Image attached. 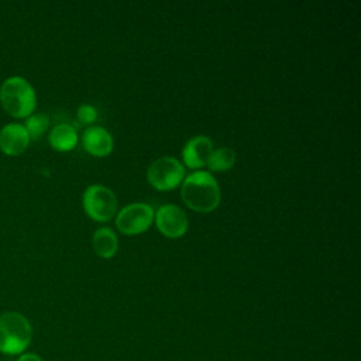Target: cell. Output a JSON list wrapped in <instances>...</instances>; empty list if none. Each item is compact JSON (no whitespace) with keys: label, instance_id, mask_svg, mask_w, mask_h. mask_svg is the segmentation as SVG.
Masks as SVG:
<instances>
[{"label":"cell","instance_id":"1","mask_svg":"<svg viewBox=\"0 0 361 361\" xmlns=\"http://www.w3.org/2000/svg\"><path fill=\"white\" fill-rule=\"evenodd\" d=\"M180 196L183 203L192 210L209 213L220 203V188L212 173L197 171L183 180Z\"/></svg>","mask_w":361,"mask_h":361},{"label":"cell","instance_id":"2","mask_svg":"<svg viewBox=\"0 0 361 361\" xmlns=\"http://www.w3.org/2000/svg\"><path fill=\"white\" fill-rule=\"evenodd\" d=\"M0 103L11 117L27 118L35 110L37 94L27 79L10 76L0 86Z\"/></svg>","mask_w":361,"mask_h":361},{"label":"cell","instance_id":"3","mask_svg":"<svg viewBox=\"0 0 361 361\" xmlns=\"http://www.w3.org/2000/svg\"><path fill=\"white\" fill-rule=\"evenodd\" d=\"M32 329L25 316L17 312L0 314V353L16 355L23 353L31 343Z\"/></svg>","mask_w":361,"mask_h":361},{"label":"cell","instance_id":"4","mask_svg":"<svg viewBox=\"0 0 361 361\" xmlns=\"http://www.w3.org/2000/svg\"><path fill=\"white\" fill-rule=\"evenodd\" d=\"M83 209L90 219L107 221L117 212V197L103 185H90L83 193Z\"/></svg>","mask_w":361,"mask_h":361},{"label":"cell","instance_id":"5","mask_svg":"<svg viewBox=\"0 0 361 361\" xmlns=\"http://www.w3.org/2000/svg\"><path fill=\"white\" fill-rule=\"evenodd\" d=\"M183 165L173 157H161L147 169L149 185L158 190H169L183 180Z\"/></svg>","mask_w":361,"mask_h":361},{"label":"cell","instance_id":"6","mask_svg":"<svg viewBox=\"0 0 361 361\" xmlns=\"http://www.w3.org/2000/svg\"><path fill=\"white\" fill-rule=\"evenodd\" d=\"M154 209L145 203H131L120 210L116 217L117 228L127 235L140 234L154 221Z\"/></svg>","mask_w":361,"mask_h":361},{"label":"cell","instance_id":"7","mask_svg":"<svg viewBox=\"0 0 361 361\" xmlns=\"http://www.w3.org/2000/svg\"><path fill=\"white\" fill-rule=\"evenodd\" d=\"M157 228L169 238H179L188 230L186 213L176 204H164L154 214Z\"/></svg>","mask_w":361,"mask_h":361},{"label":"cell","instance_id":"8","mask_svg":"<svg viewBox=\"0 0 361 361\" xmlns=\"http://www.w3.org/2000/svg\"><path fill=\"white\" fill-rule=\"evenodd\" d=\"M30 144L28 133L24 124L8 123L0 128V151L6 155H18Z\"/></svg>","mask_w":361,"mask_h":361},{"label":"cell","instance_id":"9","mask_svg":"<svg viewBox=\"0 0 361 361\" xmlns=\"http://www.w3.org/2000/svg\"><path fill=\"white\" fill-rule=\"evenodd\" d=\"M213 144L210 141V138L204 137V135H197L190 138L183 149H182V159L185 162L186 166L192 168V169H197L206 165L207 159L210 158L212 152H213Z\"/></svg>","mask_w":361,"mask_h":361},{"label":"cell","instance_id":"10","mask_svg":"<svg viewBox=\"0 0 361 361\" xmlns=\"http://www.w3.org/2000/svg\"><path fill=\"white\" fill-rule=\"evenodd\" d=\"M85 149L94 157H106L113 151V137L107 130L99 126L89 127L82 134Z\"/></svg>","mask_w":361,"mask_h":361},{"label":"cell","instance_id":"11","mask_svg":"<svg viewBox=\"0 0 361 361\" xmlns=\"http://www.w3.org/2000/svg\"><path fill=\"white\" fill-rule=\"evenodd\" d=\"M48 141L51 147L56 151L66 152L76 147L78 144V131L71 124H56L52 127L48 135Z\"/></svg>","mask_w":361,"mask_h":361},{"label":"cell","instance_id":"12","mask_svg":"<svg viewBox=\"0 0 361 361\" xmlns=\"http://www.w3.org/2000/svg\"><path fill=\"white\" fill-rule=\"evenodd\" d=\"M92 245L94 252L102 258H111L118 248V241L116 234L109 227H100L93 233Z\"/></svg>","mask_w":361,"mask_h":361},{"label":"cell","instance_id":"13","mask_svg":"<svg viewBox=\"0 0 361 361\" xmlns=\"http://www.w3.org/2000/svg\"><path fill=\"white\" fill-rule=\"evenodd\" d=\"M234 164H235V152L228 147H223L213 151L210 158L206 162L207 168L214 172L228 171L234 166Z\"/></svg>","mask_w":361,"mask_h":361},{"label":"cell","instance_id":"14","mask_svg":"<svg viewBox=\"0 0 361 361\" xmlns=\"http://www.w3.org/2000/svg\"><path fill=\"white\" fill-rule=\"evenodd\" d=\"M48 124H49V117L47 114L37 113V114H31L27 117L24 127L28 133L30 140H38L48 128Z\"/></svg>","mask_w":361,"mask_h":361},{"label":"cell","instance_id":"15","mask_svg":"<svg viewBox=\"0 0 361 361\" xmlns=\"http://www.w3.org/2000/svg\"><path fill=\"white\" fill-rule=\"evenodd\" d=\"M96 117H97V111H96V109H94L93 106H90V104H83V106H80V107L78 109V118H79V121L83 123V124H90V123H93V121L96 120Z\"/></svg>","mask_w":361,"mask_h":361},{"label":"cell","instance_id":"16","mask_svg":"<svg viewBox=\"0 0 361 361\" xmlns=\"http://www.w3.org/2000/svg\"><path fill=\"white\" fill-rule=\"evenodd\" d=\"M17 361H42L37 354H32V353H27V354H23L18 357Z\"/></svg>","mask_w":361,"mask_h":361}]
</instances>
